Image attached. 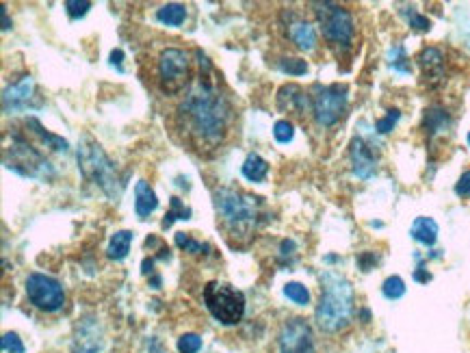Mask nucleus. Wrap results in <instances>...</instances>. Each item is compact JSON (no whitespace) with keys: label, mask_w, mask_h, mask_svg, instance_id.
I'll list each match as a JSON object with an SVG mask.
<instances>
[{"label":"nucleus","mask_w":470,"mask_h":353,"mask_svg":"<svg viewBox=\"0 0 470 353\" xmlns=\"http://www.w3.org/2000/svg\"><path fill=\"white\" fill-rule=\"evenodd\" d=\"M455 193H458L460 197H470V169H466L460 175L458 184H455Z\"/></svg>","instance_id":"nucleus-37"},{"label":"nucleus","mask_w":470,"mask_h":353,"mask_svg":"<svg viewBox=\"0 0 470 353\" xmlns=\"http://www.w3.org/2000/svg\"><path fill=\"white\" fill-rule=\"evenodd\" d=\"M176 245L183 252H187L189 256H209L213 252V247L209 245V243L196 241L189 232H176Z\"/></svg>","instance_id":"nucleus-25"},{"label":"nucleus","mask_w":470,"mask_h":353,"mask_svg":"<svg viewBox=\"0 0 470 353\" xmlns=\"http://www.w3.org/2000/svg\"><path fill=\"white\" fill-rule=\"evenodd\" d=\"M355 315V293L351 282L336 273H321V297L314 308V323L325 334H340L351 325Z\"/></svg>","instance_id":"nucleus-3"},{"label":"nucleus","mask_w":470,"mask_h":353,"mask_svg":"<svg viewBox=\"0 0 470 353\" xmlns=\"http://www.w3.org/2000/svg\"><path fill=\"white\" fill-rule=\"evenodd\" d=\"M416 63L421 67L423 72V83H427V87H440L442 83H445V76H447V57L445 52H442V48L438 46H425L419 57H416Z\"/></svg>","instance_id":"nucleus-14"},{"label":"nucleus","mask_w":470,"mask_h":353,"mask_svg":"<svg viewBox=\"0 0 470 353\" xmlns=\"http://www.w3.org/2000/svg\"><path fill=\"white\" fill-rule=\"evenodd\" d=\"M41 102L39 93H37V85L31 74H24L18 80H13L11 85L5 87L3 91V111L5 115L11 113H22V111H33V108H39Z\"/></svg>","instance_id":"nucleus-12"},{"label":"nucleus","mask_w":470,"mask_h":353,"mask_svg":"<svg viewBox=\"0 0 470 353\" xmlns=\"http://www.w3.org/2000/svg\"><path fill=\"white\" fill-rule=\"evenodd\" d=\"M349 160L351 169L360 180H368L373 173L377 171V154L373 145L364 141L362 137H355L349 143Z\"/></svg>","instance_id":"nucleus-16"},{"label":"nucleus","mask_w":470,"mask_h":353,"mask_svg":"<svg viewBox=\"0 0 470 353\" xmlns=\"http://www.w3.org/2000/svg\"><path fill=\"white\" fill-rule=\"evenodd\" d=\"M275 102H278V108L282 113H290L295 117H306L312 115V98H310V91H306L303 87L295 85V83H288L282 85L278 89V96H275Z\"/></svg>","instance_id":"nucleus-15"},{"label":"nucleus","mask_w":470,"mask_h":353,"mask_svg":"<svg viewBox=\"0 0 470 353\" xmlns=\"http://www.w3.org/2000/svg\"><path fill=\"white\" fill-rule=\"evenodd\" d=\"M390 67L401 74H410L412 72V65H410V59L406 54V48L403 46H395L390 50Z\"/></svg>","instance_id":"nucleus-33"},{"label":"nucleus","mask_w":470,"mask_h":353,"mask_svg":"<svg viewBox=\"0 0 470 353\" xmlns=\"http://www.w3.org/2000/svg\"><path fill=\"white\" fill-rule=\"evenodd\" d=\"M375 265H377V256L373 252H364V254L357 256V267H360L362 271H371Z\"/></svg>","instance_id":"nucleus-38"},{"label":"nucleus","mask_w":470,"mask_h":353,"mask_svg":"<svg viewBox=\"0 0 470 353\" xmlns=\"http://www.w3.org/2000/svg\"><path fill=\"white\" fill-rule=\"evenodd\" d=\"M278 353H316L312 325L303 317H290L278 332Z\"/></svg>","instance_id":"nucleus-11"},{"label":"nucleus","mask_w":470,"mask_h":353,"mask_svg":"<svg viewBox=\"0 0 470 353\" xmlns=\"http://www.w3.org/2000/svg\"><path fill=\"white\" fill-rule=\"evenodd\" d=\"M282 24H284V31L288 42L293 44L297 50L301 52H314L319 48V33H316V26L301 18L299 13H295L293 9H286L282 13Z\"/></svg>","instance_id":"nucleus-13"},{"label":"nucleus","mask_w":470,"mask_h":353,"mask_svg":"<svg viewBox=\"0 0 470 353\" xmlns=\"http://www.w3.org/2000/svg\"><path fill=\"white\" fill-rule=\"evenodd\" d=\"M202 336L200 334H193V332H187L183 334L180 338H178L176 343V349L178 353H200L202 351Z\"/></svg>","instance_id":"nucleus-32"},{"label":"nucleus","mask_w":470,"mask_h":353,"mask_svg":"<svg viewBox=\"0 0 470 353\" xmlns=\"http://www.w3.org/2000/svg\"><path fill=\"white\" fill-rule=\"evenodd\" d=\"M154 83L163 96H185L191 85L196 83L191 54L185 48L176 46L163 48L154 59Z\"/></svg>","instance_id":"nucleus-7"},{"label":"nucleus","mask_w":470,"mask_h":353,"mask_svg":"<svg viewBox=\"0 0 470 353\" xmlns=\"http://www.w3.org/2000/svg\"><path fill=\"white\" fill-rule=\"evenodd\" d=\"M314 13V20L319 31L325 39V44L336 57H344L353 50L355 42V18L353 13L338 3H310L308 5Z\"/></svg>","instance_id":"nucleus-5"},{"label":"nucleus","mask_w":470,"mask_h":353,"mask_svg":"<svg viewBox=\"0 0 470 353\" xmlns=\"http://www.w3.org/2000/svg\"><path fill=\"white\" fill-rule=\"evenodd\" d=\"M24 293L33 308L48 312V315H54V312L63 310L65 302H67L63 284L46 273H39V271H33V273L26 276Z\"/></svg>","instance_id":"nucleus-10"},{"label":"nucleus","mask_w":470,"mask_h":353,"mask_svg":"<svg viewBox=\"0 0 470 353\" xmlns=\"http://www.w3.org/2000/svg\"><path fill=\"white\" fill-rule=\"evenodd\" d=\"M241 173L245 180H250L254 184H260L267 180L269 175V162L262 158L258 152H250L245 156L243 165H241Z\"/></svg>","instance_id":"nucleus-21"},{"label":"nucleus","mask_w":470,"mask_h":353,"mask_svg":"<svg viewBox=\"0 0 470 353\" xmlns=\"http://www.w3.org/2000/svg\"><path fill=\"white\" fill-rule=\"evenodd\" d=\"M121 61H124V52H121L119 48H117V50H113V52H110V65H113V67H117V72H124Z\"/></svg>","instance_id":"nucleus-40"},{"label":"nucleus","mask_w":470,"mask_h":353,"mask_svg":"<svg viewBox=\"0 0 470 353\" xmlns=\"http://www.w3.org/2000/svg\"><path fill=\"white\" fill-rule=\"evenodd\" d=\"M466 141H468V145H470V132H468V137H466Z\"/></svg>","instance_id":"nucleus-43"},{"label":"nucleus","mask_w":470,"mask_h":353,"mask_svg":"<svg viewBox=\"0 0 470 353\" xmlns=\"http://www.w3.org/2000/svg\"><path fill=\"white\" fill-rule=\"evenodd\" d=\"M399 119H401V111H399V108H390V111L386 113L381 119L375 121V130H377V134H388V132H392Z\"/></svg>","instance_id":"nucleus-34"},{"label":"nucleus","mask_w":470,"mask_h":353,"mask_svg":"<svg viewBox=\"0 0 470 353\" xmlns=\"http://www.w3.org/2000/svg\"><path fill=\"white\" fill-rule=\"evenodd\" d=\"M217 226L232 247H247L265 221V199L243 188L219 186L213 191Z\"/></svg>","instance_id":"nucleus-2"},{"label":"nucleus","mask_w":470,"mask_h":353,"mask_svg":"<svg viewBox=\"0 0 470 353\" xmlns=\"http://www.w3.org/2000/svg\"><path fill=\"white\" fill-rule=\"evenodd\" d=\"M200 72L196 83L174 111V130L183 143L198 154H213L224 145L237 124V106L230 91L221 85L211 59L196 50Z\"/></svg>","instance_id":"nucleus-1"},{"label":"nucleus","mask_w":470,"mask_h":353,"mask_svg":"<svg viewBox=\"0 0 470 353\" xmlns=\"http://www.w3.org/2000/svg\"><path fill=\"white\" fill-rule=\"evenodd\" d=\"M414 280L425 284V282H430V280H432V273H430V271H427L423 265H419V267H416V271H414Z\"/></svg>","instance_id":"nucleus-39"},{"label":"nucleus","mask_w":470,"mask_h":353,"mask_svg":"<svg viewBox=\"0 0 470 353\" xmlns=\"http://www.w3.org/2000/svg\"><path fill=\"white\" fill-rule=\"evenodd\" d=\"M202 300L211 317L221 325H239L245 317V295L228 282H209L202 291Z\"/></svg>","instance_id":"nucleus-8"},{"label":"nucleus","mask_w":470,"mask_h":353,"mask_svg":"<svg viewBox=\"0 0 470 353\" xmlns=\"http://www.w3.org/2000/svg\"><path fill=\"white\" fill-rule=\"evenodd\" d=\"M5 167L22 178H31L39 182H50L57 171L50 158L29 141V134H22L20 130H11V143L3 150Z\"/></svg>","instance_id":"nucleus-6"},{"label":"nucleus","mask_w":470,"mask_h":353,"mask_svg":"<svg viewBox=\"0 0 470 353\" xmlns=\"http://www.w3.org/2000/svg\"><path fill=\"white\" fill-rule=\"evenodd\" d=\"M78 171L87 182L100 186V191L108 199H119L124 186H126V178H121L117 165L108 158L104 147L95 141L89 134L82 137L78 143Z\"/></svg>","instance_id":"nucleus-4"},{"label":"nucleus","mask_w":470,"mask_h":353,"mask_svg":"<svg viewBox=\"0 0 470 353\" xmlns=\"http://www.w3.org/2000/svg\"><path fill=\"white\" fill-rule=\"evenodd\" d=\"M401 13H403L406 20H408V24H410L412 29L416 31V33H427V31L432 29V20L427 18V16H423V13H419V11L414 9V7H406V9H401Z\"/></svg>","instance_id":"nucleus-30"},{"label":"nucleus","mask_w":470,"mask_h":353,"mask_svg":"<svg viewBox=\"0 0 470 353\" xmlns=\"http://www.w3.org/2000/svg\"><path fill=\"white\" fill-rule=\"evenodd\" d=\"M154 18L158 24L163 26H172V29H176V26H183L185 20H187V7L180 5V3H167V5H161L154 13Z\"/></svg>","instance_id":"nucleus-24"},{"label":"nucleus","mask_w":470,"mask_h":353,"mask_svg":"<svg viewBox=\"0 0 470 353\" xmlns=\"http://www.w3.org/2000/svg\"><path fill=\"white\" fill-rule=\"evenodd\" d=\"M453 128V117L442 104H430L423 111V132L430 141H438Z\"/></svg>","instance_id":"nucleus-17"},{"label":"nucleus","mask_w":470,"mask_h":353,"mask_svg":"<svg viewBox=\"0 0 470 353\" xmlns=\"http://www.w3.org/2000/svg\"><path fill=\"white\" fill-rule=\"evenodd\" d=\"M169 204H172V208L167 210V215H165V219H163V223H161L163 230L172 228L174 221H189V219H191V215H193V210H191L189 206H185V204L180 202V197H172Z\"/></svg>","instance_id":"nucleus-26"},{"label":"nucleus","mask_w":470,"mask_h":353,"mask_svg":"<svg viewBox=\"0 0 470 353\" xmlns=\"http://www.w3.org/2000/svg\"><path fill=\"white\" fill-rule=\"evenodd\" d=\"M154 260H156V258H145V260H143V269H141V273L143 276H148V273H152V267H154Z\"/></svg>","instance_id":"nucleus-42"},{"label":"nucleus","mask_w":470,"mask_h":353,"mask_svg":"<svg viewBox=\"0 0 470 353\" xmlns=\"http://www.w3.org/2000/svg\"><path fill=\"white\" fill-rule=\"evenodd\" d=\"M278 70L288 76H303L308 74V61H303L299 57H280Z\"/></svg>","instance_id":"nucleus-29"},{"label":"nucleus","mask_w":470,"mask_h":353,"mask_svg":"<svg viewBox=\"0 0 470 353\" xmlns=\"http://www.w3.org/2000/svg\"><path fill=\"white\" fill-rule=\"evenodd\" d=\"M24 132L26 134H31V137H35L41 145L44 147H48V150H52V152H61V154H65L67 150H70V143H67L63 137H59V134H54V132H50L48 128H44V124H41V121L37 119V117H26L24 119Z\"/></svg>","instance_id":"nucleus-18"},{"label":"nucleus","mask_w":470,"mask_h":353,"mask_svg":"<svg viewBox=\"0 0 470 353\" xmlns=\"http://www.w3.org/2000/svg\"><path fill=\"white\" fill-rule=\"evenodd\" d=\"M440 234V228L432 217H416L410 228V236L425 247H434Z\"/></svg>","instance_id":"nucleus-20"},{"label":"nucleus","mask_w":470,"mask_h":353,"mask_svg":"<svg viewBox=\"0 0 470 353\" xmlns=\"http://www.w3.org/2000/svg\"><path fill=\"white\" fill-rule=\"evenodd\" d=\"M132 241H134V232H130V230H119V232H115L113 236H110V241H108L106 258H108V260L121 263L124 258L128 256Z\"/></svg>","instance_id":"nucleus-23"},{"label":"nucleus","mask_w":470,"mask_h":353,"mask_svg":"<svg viewBox=\"0 0 470 353\" xmlns=\"http://www.w3.org/2000/svg\"><path fill=\"white\" fill-rule=\"evenodd\" d=\"M273 139L278 141V143H282V145H286V143H290L295 139V124L290 119H278L273 124Z\"/></svg>","instance_id":"nucleus-31"},{"label":"nucleus","mask_w":470,"mask_h":353,"mask_svg":"<svg viewBox=\"0 0 470 353\" xmlns=\"http://www.w3.org/2000/svg\"><path fill=\"white\" fill-rule=\"evenodd\" d=\"M381 293H384L386 300H390V302L401 300V297L406 295V282H403V278L388 276V278L384 280V284H381Z\"/></svg>","instance_id":"nucleus-28"},{"label":"nucleus","mask_w":470,"mask_h":353,"mask_svg":"<svg viewBox=\"0 0 470 353\" xmlns=\"http://www.w3.org/2000/svg\"><path fill=\"white\" fill-rule=\"evenodd\" d=\"M0 16H3V31H9V29H11V22H9L7 7H5V5H0Z\"/></svg>","instance_id":"nucleus-41"},{"label":"nucleus","mask_w":470,"mask_h":353,"mask_svg":"<svg viewBox=\"0 0 470 353\" xmlns=\"http://www.w3.org/2000/svg\"><path fill=\"white\" fill-rule=\"evenodd\" d=\"M80 334L74 338V353H98L102 347V338H98L95 323H82L78 325Z\"/></svg>","instance_id":"nucleus-22"},{"label":"nucleus","mask_w":470,"mask_h":353,"mask_svg":"<svg viewBox=\"0 0 470 353\" xmlns=\"http://www.w3.org/2000/svg\"><path fill=\"white\" fill-rule=\"evenodd\" d=\"M312 117L321 128H331L347 115L349 108V87L342 83L314 85L310 89Z\"/></svg>","instance_id":"nucleus-9"},{"label":"nucleus","mask_w":470,"mask_h":353,"mask_svg":"<svg viewBox=\"0 0 470 353\" xmlns=\"http://www.w3.org/2000/svg\"><path fill=\"white\" fill-rule=\"evenodd\" d=\"M284 297H288L290 302L297 306H310V291L308 287H303L301 282H288L284 284Z\"/></svg>","instance_id":"nucleus-27"},{"label":"nucleus","mask_w":470,"mask_h":353,"mask_svg":"<svg viewBox=\"0 0 470 353\" xmlns=\"http://www.w3.org/2000/svg\"><path fill=\"white\" fill-rule=\"evenodd\" d=\"M63 7H65L67 16H70V20H80V18H85L89 13L91 3H89V0H67Z\"/></svg>","instance_id":"nucleus-35"},{"label":"nucleus","mask_w":470,"mask_h":353,"mask_svg":"<svg viewBox=\"0 0 470 353\" xmlns=\"http://www.w3.org/2000/svg\"><path fill=\"white\" fill-rule=\"evenodd\" d=\"M0 347H3L5 353H24L26 351L22 338L16 332H5L3 334V341H0Z\"/></svg>","instance_id":"nucleus-36"},{"label":"nucleus","mask_w":470,"mask_h":353,"mask_svg":"<svg viewBox=\"0 0 470 353\" xmlns=\"http://www.w3.org/2000/svg\"><path fill=\"white\" fill-rule=\"evenodd\" d=\"M158 208V195L152 188L148 180H139L134 184V212L139 219H148V217Z\"/></svg>","instance_id":"nucleus-19"}]
</instances>
